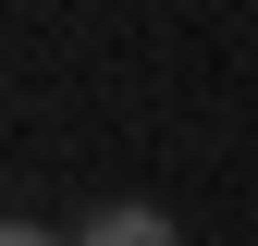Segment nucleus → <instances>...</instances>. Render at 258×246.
Wrapping results in <instances>:
<instances>
[{
	"instance_id": "obj_1",
	"label": "nucleus",
	"mask_w": 258,
	"mask_h": 246,
	"mask_svg": "<svg viewBox=\"0 0 258 246\" xmlns=\"http://www.w3.org/2000/svg\"><path fill=\"white\" fill-rule=\"evenodd\" d=\"M74 246H184V234H172V209H148V197H99L74 222Z\"/></svg>"
},
{
	"instance_id": "obj_2",
	"label": "nucleus",
	"mask_w": 258,
	"mask_h": 246,
	"mask_svg": "<svg viewBox=\"0 0 258 246\" xmlns=\"http://www.w3.org/2000/svg\"><path fill=\"white\" fill-rule=\"evenodd\" d=\"M0 246H74V234H49V222H13V234H0Z\"/></svg>"
}]
</instances>
